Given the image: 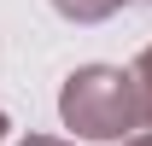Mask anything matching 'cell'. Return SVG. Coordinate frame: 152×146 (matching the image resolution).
Returning a JSON list of instances; mask_svg holds the SVG:
<instances>
[{
    "instance_id": "obj_1",
    "label": "cell",
    "mask_w": 152,
    "mask_h": 146,
    "mask_svg": "<svg viewBox=\"0 0 152 146\" xmlns=\"http://www.w3.org/2000/svg\"><path fill=\"white\" fill-rule=\"evenodd\" d=\"M0 128H6V123H0Z\"/></svg>"
}]
</instances>
